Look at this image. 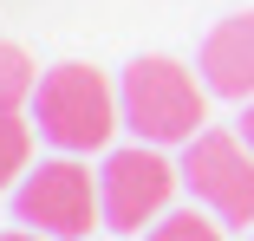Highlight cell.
<instances>
[{
    "instance_id": "1",
    "label": "cell",
    "mask_w": 254,
    "mask_h": 241,
    "mask_svg": "<svg viewBox=\"0 0 254 241\" xmlns=\"http://www.w3.org/2000/svg\"><path fill=\"white\" fill-rule=\"evenodd\" d=\"M118 105H124V130L157 150H183L209 130V85L170 53H137L118 78Z\"/></svg>"
},
{
    "instance_id": "2",
    "label": "cell",
    "mask_w": 254,
    "mask_h": 241,
    "mask_svg": "<svg viewBox=\"0 0 254 241\" xmlns=\"http://www.w3.org/2000/svg\"><path fill=\"white\" fill-rule=\"evenodd\" d=\"M33 124L39 137L53 143L59 157H91V150H111V137L124 130V105H118V85L85 65V59H59L39 72L33 91Z\"/></svg>"
},
{
    "instance_id": "3",
    "label": "cell",
    "mask_w": 254,
    "mask_h": 241,
    "mask_svg": "<svg viewBox=\"0 0 254 241\" xmlns=\"http://www.w3.org/2000/svg\"><path fill=\"white\" fill-rule=\"evenodd\" d=\"M98 196H105V228L111 235H143L157 228L176 196H183V163L157 143H111L98 163Z\"/></svg>"
},
{
    "instance_id": "4",
    "label": "cell",
    "mask_w": 254,
    "mask_h": 241,
    "mask_svg": "<svg viewBox=\"0 0 254 241\" xmlns=\"http://www.w3.org/2000/svg\"><path fill=\"white\" fill-rule=\"evenodd\" d=\"M13 222L39 228L53 241H91L105 228V196H98V176L85 157H39L26 170V182L13 189Z\"/></svg>"
},
{
    "instance_id": "5",
    "label": "cell",
    "mask_w": 254,
    "mask_h": 241,
    "mask_svg": "<svg viewBox=\"0 0 254 241\" xmlns=\"http://www.w3.org/2000/svg\"><path fill=\"white\" fill-rule=\"evenodd\" d=\"M183 189L189 202H202L222 228H254V150L241 130L209 124L195 143H183Z\"/></svg>"
},
{
    "instance_id": "6",
    "label": "cell",
    "mask_w": 254,
    "mask_h": 241,
    "mask_svg": "<svg viewBox=\"0 0 254 241\" xmlns=\"http://www.w3.org/2000/svg\"><path fill=\"white\" fill-rule=\"evenodd\" d=\"M195 72L215 98H235L248 105L254 98V13H228L195 53Z\"/></svg>"
},
{
    "instance_id": "7",
    "label": "cell",
    "mask_w": 254,
    "mask_h": 241,
    "mask_svg": "<svg viewBox=\"0 0 254 241\" xmlns=\"http://www.w3.org/2000/svg\"><path fill=\"white\" fill-rule=\"evenodd\" d=\"M33 143H39L33 111H0V189H20V182H26Z\"/></svg>"
},
{
    "instance_id": "8",
    "label": "cell",
    "mask_w": 254,
    "mask_h": 241,
    "mask_svg": "<svg viewBox=\"0 0 254 241\" xmlns=\"http://www.w3.org/2000/svg\"><path fill=\"white\" fill-rule=\"evenodd\" d=\"M143 241H228V228L202 209V202H176L157 228H143Z\"/></svg>"
},
{
    "instance_id": "9",
    "label": "cell",
    "mask_w": 254,
    "mask_h": 241,
    "mask_svg": "<svg viewBox=\"0 0 254 241\" xmlns=\"http://www.w3.org/2000/svg\"><path fill=\"white\" fill-rule=\"evenodd\" d=\"M39 91V65L20 53L13 39H0V111H26Z\"/></svg>"
},
{
    "instance_id": "10",
    "label": "cell",
    "mask_w": 254,
    "mask_h": 241,
    "mask_svg": "<svg viewBox=\"0 0 254 241\" xmlns=\"http://www.w3.org/2000/svg\"><path fill=\"white\" fill-rule=\"evenodd\" d=\"M235 130H241V137H248V150H254V98H248V105H241V124H235Z\"/></svg>"
},
{
    "instance_id": "11",
    "label": "cell",
    "mask_w": 254,
    "mask_h": 241,
    "mask_svg": "<svg viewBox=\"0 0 254 241\" xmlns=\"http://www.w3.org/2000/svg\"><path fill=\"white\" fill-rule=\"evenodd\" d=\"M0 241H53V235H39V228H7Z\"/></svg>"
},
{
    "instance_id": "12",
    "label": "cell",
    "mask_w": 254,
    "mask_h": 241,
    "mask_svg": "<svg viewBox=\"0 0 254 241\" xmlns=\"http://www.w3.org/2000/svg\"><path fill=\"white\" fill-rule=\"evenodd\" d=\"M248 241H254V235H248Z\"/></svg>"
}]
</instances>
